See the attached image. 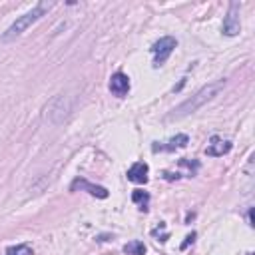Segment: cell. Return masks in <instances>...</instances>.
<instances>
[{
	"label": "cell",
	"instance_id": "1",
	"mask_svg": "<svg viewBox=\"0 0 255 255\" xmlns=\"http://www.w3.org/2000/svg\"><path fill=\"white\" fill-rule=\"evenodd\" d=\"M225 88V80H215V82H209L207 86H203L201 90H197L191 98H187L185 102H181L177 108L171 110V114L167 116V120H181L193 112H197L199 108H203L207 102H211L215 96H219V92Z\"/></svg>",
	"mask_w": 255,
	"mask_h": 255
},
{
	"label": "cell",
	"instance_id": "2",
	"mask_svg": "<svg viewBox=\"0 0 255 255\" xmlns=\"http://www.w3.org/2000/svg\"><path fill=\"white\" fill-rule=\"evenodd\" d=\"M54 8V2L50 0H42V2H38L36 6H32L28 12H24L22 16H18L8 28H6V32L0 36V42H12V40H16L18 36H22L34 22H38L44 14H48V10H52Z\"/></svg>",
	"mask_w": 255,
	"mask_h": 255
},
{
	"label": "cell",
	"instance_id": "3",
	"mask_svg": "<svg viewBox=\"0 0 255 255\" xmlns=\"http://www.w3.org/2000/svg\"><path fill=\"white\" fill-rule=\"evenodd\" d=\"M70 112H72V102H70V98L68 96H64V94H60V96H56L52 102H50V106L46 108V118L52 122V124H62L68 116H70Z\"/></svg>",
	"mask_w": 255,
	"mask_h": 255
},
{
	"label": "cell",
	"instance_id": "4",
	"mask_svg": "<svg viewBox=\"0 0 255 255\" xmlns=\"http://www.w3.org/2000/svg\"><path fill=\"white\" fill-rule=\"evenodd\" d=\"M175 46H177V40L173 38V36H163V38H159L157 42H153L151 44V54H153V66L157 68V66H161L169 56H171V52L175 50Z\"/></svg>",
	"mask_w": 255,
	"mask_h": 255
},
{
	"label": "cell",
	"instance_id": "5",
	"mask_svg": "<svg viewBox=\"0 0 255 255\" xmlns=\"http://www.w3.org/2000/svg\"><path fill=\"white\" fill-rule=\"evenodd\" d=\"M241 30V22H239V4L237 2H231L227 14H225V20H223V34L227 36H237Z\"/></svg>",
	"mask_w": 255,
	"mask_h": 255
},
{
	"label": "cell",
	"instance_id": "6",
	"mask_svg": "<svg viewBox=\"0 0 255 255\" xmlns=\"http://www.w3.org/2000/svg\"><path fill=\"white\" fill-rule=\"evenodd\" d=\"M88 191L90 195H94V197H100V199H106L108 197V189L106 187H102V185H96V183H90L88 179H84V177H76L74 181H72V185H70V191Z\"/></svg>",
	"mask_w": 255,
	"mask_h": 255
},
{
	"label": "cell",
	"instance_id": "7",
	"mask_svg": "<svg viewBox=\"0 0 255 255\" xmlns=\"http://www.w3.org/2000/svg\"><path fill=\"white\" fill-rule=\"evenodd\" d=\"M231 141L229 139H223V137H211L209 139V143H207V147H205V153L209 155V157H221V155H225V153H229L231 151Z\"/></svg>",
	"mask_w": 255,
	"mask_h": 255
},
{
	"label": "cell",
	"instance_id": "8",
	"mask_svg": "<svg viewBox=\"0 0 255 255\" xmlns=\"http://www.w3.org/2000/svg\"><path fill=\"white\" fill-rule=\"evenodd\" d=\"M110 92L114 96H118V98H124L129 92V78L124 72H116L110 78Z\"/></svg>",
	"mask_w": 255,
	"mask_h": 255
},
{
	"label": "cell",
	"instance_id": "9",
	"mask_svg": "<svg viewBox=\"0 0 255 255\" xmlns=\"http://www.w3.org/2000/svg\"><path fill=\"white\" fill-rule=\"evenodd\" d=\"M147 171H149L147 163L135 161V163L128 169V179L133 181V183H145V181H147Z\"/></svg>",
	"mask_w": 255,
	"mask_h": 255
},
{
	"label": "cell",
	"instance_id": "10",
	"mask_svg": "<svg viewBox=\"0 0 255 255\" xmlns=\"http://www.w3.org/2000/svg\"><path fill=\"white\" fill-rule=\"evenodd\" d=\"M187 141H189V137H187L185 133H179V135L171 137L169 141H165V145H153V149H155V151H157V149L171 151V149H175V147H185V145H187Z\"/></svg>",
	"mask_w": 255,
	"mask_h": 255
},
{
	"label": "cell",
	"instance_id": "11",
	"mask_svg": "<svg viewBox=\"0 0 255 255\" xmlns=\"http://www.w3.org/2000/svg\"><path fill=\"white\" fill-rule=\"evenodd\" d=\"M124 253H128V255H143L145 253V245H143V241L133 239V241L124 245Z\"/></svg>",
	"mask_w": 255,
	"mask_h": 255
},
{
	"label": "cell",
	"instance_id": "12",
	"mask_svg": "<svg viewBox=\"0 0 255 255\" xmlns=\"http://www.w3.org/2000/svg\"><path fill=\"white\" fill-rule=\"evenodd\" d=\"M6 255H32V247L28 243H18L6 249Z\"/></svg>",
	"mask_w": 255,
	"mask_h": 255
},
{
	"label": "cell",
	"instance_id": "13",
	"mask_svg": "<svg viewBox=\"0 0 255 255\" xmlns=\"http://www.w3.org/2000/svg\"><path fill=\"white\" fill-rule=\"evenodd\" d=\"M131 201H133V203H139V205H141L139 209H143V211H145V209H147L145 205H147V201H149V195H147V191L135 189V191L131 193Z\"/></svg>",
	"mask_w": 255,
	"mask_h": 255
},
{
	"label": "cell",
	"instance_id": "14",
	"mask_svg": "<svg viewBox=\"0 0 255 255\" xmlns=\"http://www.w3.org/2000/svg\"><path fill=\"white\" fill-rule=\"evenodd\" d=\"M193 237H195V233H191V235H187V237H185V243L181 245V249H185V247H187L189 243H193Z\"/></svg>",
	"mask_w": 255,
	"mask_h": 255
}]
</instances>
